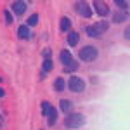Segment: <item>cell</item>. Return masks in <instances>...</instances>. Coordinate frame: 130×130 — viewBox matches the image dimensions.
I'll return each instance as SVG.
<instances>
[{
    "label": "cell",
    "instance_id": "52a82bcc",
    "mask_svg": "<svg viewBox=\"0 0 130 130\" xmlns=\"http://www.w3.org/2000/svg\"><path fill=\"white\" fill-rule=\"evenodd\" d=\"M59 59H61V62H62L64 66H68V64L73 62V56H71L70 50H62V52L59 54Z\"/></svg>",
    "mask_w": 130,
    "mask_h": 130
},
{
    "label": "cell",
    "instance_id": "3957f363",
    "mask_svg": "<svg viewBox=\"0 0 130 130\" xmlns=\"http://www.w3.org/2000/svg\"><path fill=\"white\" fill-rule=\"evenodd\" d=\"M66 85H68L70 90H71V92H75V94H80V92L85 90V82L82 80V78H78V76H71Z\"/></svg>",
    "mask_w": 130,
    "mask_h": 130
},
{
    "label": "cell",
    "instance_id": "603a6c76",
    "mask_svg": "<svg viewBox=\"0 0 130 130\" xmlns=\"http://www.w3.org/2000/svg\"><path fill=\"white\" fill-rule=\"evenodd\" d=\"M123 37H125V40H128V38H130V28H128V26H127L125 31H123Z\"/></svg>",
    "mask_w": 130,
    "mask_h": 130
},
{
    "label": "cell",
    "instance_id": "ba28073f",
    "mask_svg": "<svg viewBox=\"0 0 130 130\" xmlns=\"http://www.w3.org/2000/svg\"><path fill=\"white\" fill-rule=\"evenodd\" d=\"M61 106V111H64L66 115H70V113H73V102H71L70 99H62L59 102Z\"/></svg>",
    "mask_w": 130,
    "mask_h": 130
},
{
    "label": "cell",
    "instance_id": "ac0fdd59",
    "mask_svg": "<svg viewBox=\"0 0 130 130\" xmlns=\"http://www.w3.org/2000/svg\"><path fill=\"white\" fill-rule=\"evenodd\" d=\"M35 24H38V14H31L28 21H26V26L30 28V26H35Z\"/></svg>",
    "mask_w": 130,
    "mask_h": 130
},
{
    "label": "cell",
    "instance_id": "d6986e66",
    "mask_svg": "<svg viewBox=\"0 0 130 130\" xmlns=\"http://www.w3.org/2000/svg\"><path fill=\"white\" fill-rule=\"evenodd\" d=\"M52 59L50 57H45V61H43V73H49L50 70H52Z\"/></svg>",
    "mask_w": 130,
    "mask_h": 130
},
{
    "label": "cell",
    "instance_id": "30bf717a",
    "mask_svg": "<svg viewBox=\"0 0 130 130\" xmlns=\"http://www.w3.org/2000/svg\"><path fill=\"white\" fill-rule=\"evenodd\" d=\"M57 115H59V111L56 109V108L50 109L49 116H47V123H49V127H54V125H56V121H57Z\"/></svg>",
    "mask_w": 130,
    "mask_h": 130
},
{
    "label": "cell",
    "instance_id": "7402d4cb",
    "mask_svg": "<svg viewBox=\"0 0 130 130\" xmlns=\"http://www.w3.org/2000/svg\"><path fill=\"white\" fill-rule=\"evenodd\" d=\"M4 16H5V23H7V24H12V21H14L12 12H10V10H5V12H4Z\"/></svg>",
    "mask_w": 130,
    "mask_h": 130
},
{
    "label": "cell",
    "instance_id": "277c9868",
    "mask_svg": "<svg viewBox=\"0 0 130 130\" xmlns=\"http://www.w3.org/2000/svg\"><path fill=\"white\" fill-rule=\"evenodd\" d=\"M26 7H28V4H26V2H23V0H16V2H12V4H10V9L14 10V14H16V16H23V14L26 12Z\"/></svg>",
    "mask_w": 130,
    "mask_h": 130
},
{
    "label": "cell",
    "instance_id": "ffe728a7",
    "mask_svg": "<svg viewBox=\"0 0 130 130\" xmlns=\"http://www.w3.org/2000/svg\"><path fill=\"white\" fill-rule=\"evenodd\" d=\"M115 4H116V5L123 10V12H127V9H128V2H127V0H125V2H123V0H116Z\"/></svg>",
    "mask_w": 130,
    "mask_h": 130
},
{
    "label": "cell",
    "instance_id": "6da1fadb",
    "mask_svg": "<svg viewBox=\"0 0 130 130\" xmlns=\"http://www.w3.org/2000/svg\"><path fill=\"white\" fill-rule=\"evenodd\" d=\"M87 123V120H85V116L82 115V113H70L68 116H66V120H64V127L66 128H80V127H83Z\"/></svg>",
    "mask_w": 130,
    "mask_h": 130
},
{
    "label": "cell",
    "instance_id": "4fadbf2b",
    "mask_svg": "<svg viewBox=\"0 0 130 130\" xmlns=\"http://www.w3.org/2000/svg\"><path fill=\"white\" fill-rule=\"evenodd\" d=\"M125 19H128V14H127V12H123V10L113 14V23H123Z\"/></svg>",
    "mask_w": 130,
    "mask_h": 130
},
{
    "label": "cell",
    "instance_id": "9a60e30c",
    "mask_svg": "<svg viewBox=\"0 0 130 130\" xmlns=\"http://www.w3.org/2000/svg\"><path fill=\"white\" fill-rule=\"evenodd\" d=\"M85 31H87V35H89V37H92V38H101V37H102L99 31L95 30V26H87V28H85Z\"/></svg>",
    "mask_w": 130,
    "mask_h": 130
},
{
    "label": "cell",
    "instance_id": "8992f818",
    "mask_svg": "<svg viewBox=\"0 0 130 130\" xmlns=\"http://www.w3.org/2000/svg\"><path fill=\"white\" fill-rule=\"evenodd\" d=\"M75 7H76V12H78L80 16H83V18H90V16H92V9L89 7L87 2H78Z\"/></svg>",
    "mask_w": 130,
    "mask_h": 130
},
{
    "label": "cell",
    "instance_id": "cb8c5ba5",
    "mask_svg": "<svg viewBox=\"0 0 130 130\" xmlns=\"http://www.w3.org/2000/svg\"><path fill=\"white\" fill-rule=\"evenodd\" d=\"M4 95H5V90H4V89H0V99H2Z\"/></svg>",
    "mask_w": 130,
    "mask_h": 130
},
{
    "label": "cell",
    "instance_id": "5b68a950",
    "mask_svg": "<svg viewBox=\"0 0 130 130\" xmlns=\"http://www.w3.org/2000/svg\"><path fill=\"white\" fill-rule=\"evenodd\" d=\"M94 10H95L99 16H108V14H109V7H108V4L102 2V0H95V2H94Z\"/></svg>",
    "mask_w": 130,
    "mask_h": 130
},
{
    "label": "cell",
    "instance_id": "7a4b0ae2",
    "mask_svg": "<svg viewBox=\"0 0 130 130\" xmlns=\"http://www.w3.org/2000/svg\"><path fill=\"white\" fill-rule=\"evenodd\" d=\"M97 56H99V50L95 49V47H92V45H87V47H83L78 52V57L83 62H92V61L97 59Z\"/></svg>",
    "mask_w": 130,
    "mask_h": 130
},
{
    "label": "cell",
    "instance_id": "5bb4252c",
    "mask_svg": "<svg viewBox=\"0 0 130 130\" xmlns=\"http://www.w3.org/2000/svg\"><path fill=\"white\" fill-rule=\"evenodd\" d=\"M54 89H56V92L66 90V82L62 80V78H56V82H54Z\"/></svg>",
    "mask_w": 130,
    "mask_h": 130
},
{
    "label": "cell",
    "instance_id": "7c38bea8",
    "mask_svg": "<svg viewBox=\"0 0 130 130\" xmlns=\"http://www.w3.org/2000/svg\"><path fill=\"white\" fill-rule=\"evenodd\" d=\"M59 28H61V31H70L71 30V19L70 18H61V23H59Z\"/></svg>",
    "mask_w": 130,
    "mask_h": 130
},
{
    "label": "cell",
    "instance_id": "d4e9b609",
    "mask_svg": "<svg viewBox=\"0 0 130 130\" xmlns=\"http://www.w3.org/2000/svg\"><path fill=\"white\" fill-rule=\"evenodd\" d=\"M0 82H2V76H0Z\"/></svg>",
    "mask_w": 130,
    "mask_h": 130
},
{
    "label": "cell",
    "instance_id": "44dd1931",
    "mask_svg": "<svg viewBox=\"0 0 130 130\" xmlns=\"http://www.w3.org/2000/svg\"><path fill=\"white\" fill-rule=\"evenodd\" d=\"M78 70V62H71V64H68V66H64V71H76Z\"/></svg>",
    "mask_w": 130,
    "mask_h": 130
},
{
    "label": "cell",
    "instance_id": "e0dca14e",
    "mask_svg": "<svg viewBox=\"0 0 130 130\" xmlns=\"http://www.w3.org/2000/svg\"><path fill=\"white\" fill-rule=\"evenodd\" d=\"M50 109H52L50 102H47V101H43V102H42V115H43V116H49Z\"/></svg>",
    "mask_w": 130,
    "mask_h": 130
},
{
    "label": "cell",
    "instance_id": "9c48e42d",
    "mask_svg": "<svg viewBox=\"0 0 130 130\" xmlns=\"http://www.w3.org/2000/svg\"><path fill=\"white\" fill-rule=\"evenodd\" d=\"M18 37H19V38H23V40L30 38V37H31L30 28H28L26 24H23V26H19V28H18Z\"/></svg>",
    "mask_w": 130,
    "mask_h": 130
},
{
    "label": "cell",
    "instance_id": "2e32d148",
    "mask_svg": "<svg viewBox=\"0 0 130 130\" xmlns=\"http://www.w3.org/2000/svg\"><path fill=\"white\" fill-rule=\"evenodd\" d=\"M94 26H95V30H97L101 35H102L104 31L109 28V23H108V21H99V23H97V24H94Z\"/></svg>",
    "mask_w": 130,
    "mask_h": 130
},
{
    "label": "cell",
    "instance_id": "8fae6325",
    "mask_svg": "<svg viewBox=\"0 0 130 130\" xmlns=\"http://www.w3.org/2000/svg\"><path fill=\"white\" fill-rule=\"evenodd\" d=\"M78 40H80V35L76 31H70V35H68V45L70 47H75L78 43Z\"/></svg>",
    "mask_w": 130,
    "mask_h": 130
}]
</instances>
